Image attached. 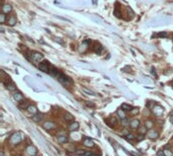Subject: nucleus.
<instances>
[{
  "instance_id": "6e6552de",
  "label": "nucleus",
  "mask_w": 173,
  "mask_h": 156,
  "mask_svg": "<svg viewBox=\"0 0 173 156\" xmlns=\"http://www.w3.org/2000/svg\"><path fill=\"white\" fill-rule=\"evenodd\" d=\"M12 96H13L14 100H16L17 102H21L22 100H24V94H22L21 92H19V91H14V93L12 94Z\"/></svg>"
},
{
  "instance_id": "412c9836",
  "label": "nucleus",
  "mask_w": 173,
  "mask_h": 156,
  "mask_svg": "<svg viewBox=\"0 0 173 156\" xmlns=\"http://www.w3.org/2000/svg\"><path fill=\"white\" fill-rule=\"evenodd\" d=\"M42 118H43V115H41V114L38 113L37 115H32V121H33V122L39 123V122H41V121L43 120Z\"/></svg>"
},
{
  "instance_id": "4468645a",
  "label": "nucleus",
  "mask_w": 173,
  "mask_h": 156,
  "mask_svg": "<svg viewBox=\"0 0 173 156\" xmlns=\"http://www.w3.org/2000/svg\"><path fill=\"white\" fill-rule=\"evenodd\" d=\"M68 129L70 131H72V132L77 131L79 129V123L78 122H71L68 126Z\"/></svg>"
},
{
  "instance_id": "2eb2a0df",
  "label": "nucleus",
  "mask_w": 173,
  "mask_h": 156,
  "mask_svg": "<svg viewBox=\"0 0 173 156\" xmlns=\"http://www.w3.org/2000/svg\"><path fill=\"white\" fill-rule=\"evenodd\" d=\"M11 10H12V7H11L10 4H8V3L3 4V6H2V12H3V13L7 14V13L11 12Z\"/></svg>"
},
{
  "instance_id": "a211bd4d",
  "label": "nucleus",
  "mask_w": 173,
  "mask_h": 156,
  "mask_svg": "<svg viewBox=\"0 0 173 156\" xmlns=\"http://www.w3.org/2000/svg\"><path fill=\"white\" fill-rule=\"evenodd\" d=\"M93 51L95 52V53H97V54L101 53V51H102V46H101L100 44H98V43H95L94 46H93Z\"/></svg>"
},
{
  "instance_id": "473e14b6",
  "label": "nucleus",
  "mask_w": 173,
  "mask_h": 156,
  "mask_svg": "<svg viewBox=\"0 0 173 156\" xmlns=\"http://www.w3.org/2000/svg\"><path fill=\"white\" fill-rule=\"evenodd\" d=\"M163 154L165 156H172V152H170V150H163Z\"/></svg>"
},
{
  "instance_id": "dca6fc26",
  "label": "nucleus",
  "mask_w": 173,
  "mask_h": 156,
  "mask_svg": "<svg viewBox=\"0 0 173 156\" xmlns=\"http://www.w3.org/2000/svg\"><path fill=\"white\" fill-rule=\"evenodd\" d=\"M26 111L30 113V114H31L32 115H37L38 113H39V111H38V107H36V106H33V105H31L30 107H28L27 108H26Z\"/></svg>"
},
{
  "instance_id": "e433bc0d",
  "label": "nucleus",
  "mask_w": 173,
  "mask_h": 156,
  "mask_svg": "<svg viewBox=\"0 0 173 156\" xmlns=\"http://www.w3.org/2000/svg\"><path fill=\"white\" fill-rule=\"evenodd\" d=\"M55 42L59 43V44H61V45H64V42H63L61 39H58V38H57V39H55Z\"/></svg>"
},
{
  "instance_id": "ea45409f",
  "label": "nucleus",
  "mask_w": 173,
  "mask_h": 156,
  "mask_svg": "<svg viewBox=\"0 0 173 156\" xmlns=\"http://www.w3.org/2000/svg\"><path fill=\"white\" fill-rule=\"evenodd\" d=\"M172 88H173V84H172Z\"/></svg>"
},
{
  "instance_id": "b1692460",
  "label": "nucleus",
  "mask_w": 173,
  "mask_h": 156,
  "mask_svg": "<svg viewBox=\"0 0 173 156\" xmlns=\"http://www.w3.org/2000/svg\"><path fill=\"white\" fill-rule=\"evenodd\" d=\"M64 120L67 121V122H73V120H74V117L71 115V114H69V113H65L64 115Z\"/></svg>"
},
{
  "instance_id": "1a4fd4ad",
  "label": "nucleus",
  "mask_w": 173,
  "mask_h": 156,
  "mask_svg": "<svg viewBox=\"0 0 173 156\" xmlns=\"http://www.w3.org/2000/svg\"><path fill=\"white\" fill-rule=\"evenodd\" d=\"M56 127H57L56 124L53 123V122H45V123L43 124V128H44L45 130H48V131H51V130L55 129Z\"/></svg>"
},
{
  "instance_id": "f03ea898",
  "label": "nucleus",
  "mask_w": 173,
  "mask_h": 156,
  "mask_svg": "<svg viewBox=\"0 0 173 156\" xmlns=\"http://www.w3.org/2000/svg\"><path fill=\"white\" fill-rule=\"evenodd\" d=\"M58 80L60 81V83H62L64 86H70V85H72V83H73V81L71 80V78H69L68 76H66V75H64V74H60V76L58 77Z\"/></svg>"
},
{
  "instance_id": "423d86ee",
  "label": "nucleus",
  "mask_w": 173,
  "mask_h": 156,
  "mask_svg": "<svg viewBox=\"0 0 173 156\" xmlns=\"http://www.w3.org/2000/svg\"><path fill=\"white\" fill-rule=\"evenodd\" d=\"M147 137L149 138V139H151V140H156L157 138L159 137V135H158V132H156V131H154L153 129H151V130H149L148 132H147Z\"/></svg>"
},
{
  "instance_id": "58836bf2",
  "label": "nucleus",
  "mask_w": 173,
  "mask_h": 156,
  "mask_svg": "<svg viewBox=\"0 0 173 156\" xmlns=\"http://www.w3.org/2000/svg\"><path fill=\"white\" fill-rule=\"evenodd\" d=\"M0 31H1V33H3L4 32V28L3 27H0Z\"/></svg>"
},
{
  "instance_id": "72a5a7b5",
  "label": "nucleus",
  "mask_w": 173,
  "mask_h": 156,
  "mask_svg": "<svg viewBox=\"0 0 173 156\" xmlns=\"http://www.w3.org/2000/svg\"><path fill=\"white\" fill-rule=\"evenodd\" d=\"M144 139H145V135L144 134H140V135H138V137H137V141H142Z\"/></svg>"
},
{
  "instance_id": "9d476101",
  "label": "nucleus",
  "mask_w": 173,
  "mask_h": 156,
  "mask_svg": "<svg viewBox=\"0 0 173 156\" xmlns=\"http://www.w3.org/2000/svg\"><path fill=\"white\" fill-rule=\"evenodd\" d=\"M76 153L81 156H97V154H94L92 151H86V150H78Z\"/></svg>"
},
{
  "instance_id": "4be33fe9",
  "label": "nucleus",
  "mask_w": 173,
  "mask_h": 156,
  "mask_svg": "<svg viewBox=\"0 0 173 156\" xmlns=\"http://www.w3.org/2000/svg\"><path fill=\"white\" fill-rule=\"evenodd\" d=\"M117 114H118V117L122 119V120H124V119H126V113H125V111L123 108H119V109H118L117 111Z\"/></svg>"
},
{
  "instance_id": "f704fd0d",
  "label": "nucleus",
  "mask_w": 173,
  "mask_h": 156,
  "mask_svg": "<svg viewBox=\"0 0 173 156\" xmlns=\"http://www.w3.org/2000/svg\"><path fill=\"white\" fill-rule=\"evenodd\" d=\"M151 73H152V75L155 77V78H157V73H156V70H155L154 68H152L151 69Z\"/></svg>"
},
{
  "instance_id": "a19ab883",
  "label": "nucleus",
  "mask_w": 173,
  "mask_h": 156,
  "mask_svg": "<svg viewBox=\"0 0 173 156\" xmlns=\"http://www.w3.org/2000/svg\"><path fill=\"white\" fill-rule=\"evenodd\" d=\"M34 156H37V155H34Z\"/></svg>"
},
{
  "instance_id": "c85d7f7f",
  "label": "nucleus",
  "mask_w": 173,
  "mask_h": 156,
  "mask_svg": "<svg viewBox=\"0 0 173 156\" xmlns=\"http://www.w3.org/2000/svg\"><path fill=\"white\" fill-rule=\"evenodd\" d=\"M139 114V108L138 107H134V108H132V111L130 112V115H136Z\"/></svg>"
},
{
  "instance_id": "393cba45",
  "label": "nucleus",
  "mask_w": 173,
  "mask_h": 156,
  "mask_svg": "<svg viewBox=\"0 0 173 156\" xmlns=\"http://www.w3.org/2000/svg\"><path fill=\"white\" fill-rule=\"evenodd\" d=\"M30 106H31V105H30V102H28L27 100H22L21 102H19L20 108H27Z\"/></svg>"
},
{
  "instance_id": "cd10ccee",
  "label": "nucleus",
  "mask_w": 173,
  "mask_h": 156,
  "mask_svg": "<svg viewBox=\"0 0 173 156\" xmlns=\"http://www.w3.org/2000/svg\"><path fill=\"white\" fill-rule=\"evenodd\" d=\"M153 37H155V38H166L167 33H158L153 34Z\"/></svg>"
},
{
  "instance_id": "7ed1b4c3",
  "label": "nucleus",
  "mask_w": 173,
  "mask_h": 156,
  "mask_svg": "<svg viewBox=\"0 0 173 156\" xmlns=\"http://www.w3.org/2000/svg\"><path fill=\"white\" fill-rule=\"evenodd\" d=\"M152 112H153V114L155 115H157V117H161V115H163V113H164V108L161 106H159V105H155L153 107V108H152Z\"/></svg>"
},
{
  "instance_id": "20e7f679",
  "label": "nucleus",
  "mask_w": 173,
  "mask_h": 156,
  "mask_svg": "<svg viewBox=\"0 0 173 156\" xmlns=\"http://www.w3.org/2000/svg\"><path fill=\"white\" fill-rule=\"evenodd\" d=\"M31 59L34 63H39L44 59V56H43V54L39 53V52H34V53L31 54Z\"/></svg>"
},
{
  "instance_id": "f257e3e1",
  "label": "nucleus",
  "mask_w": 173,
  "mask_h": 156,
  "mask_svg": "<svg viewBox=\"0 0 173 156\" xmlns=\"http://www.w3.org/2000/svg\"><path fill=\"white\" fill-rule=\"evenodd\" d=\"M22 140H24V135H22V133L20 132H16L14 134L11 135L10 139H9V143L11 145H17V144H19Z\"/></svg>"
},
{
  "instance_id": "c9c22d12",
  "label": "nucleus",
  "mask_w": 173,
  "mask_h": 156,
  "mask_svg": "<svg viewBox=\"0 0 173 156\" xmlns=\"http://www.w3.org/2000/svg\"><path fill=\"white\" fill-rule=\"evenodd\" d=\"M169 121H170V123L173 125V112H171L170 115H169Z\"/></svg>"
},
{
  "instance_id": "9b49d317",
  "label": "nucleus",
  "mask_w": 173,
  "mask_h": 156,
  "mask_svg": "<svg viewBox=\"0 0 173 156\" xmlns=\"http://www.w3.org/2000/svg\"><path fill=\"white\" fill-rule=\"evenodd\" d=\"M140 125H141V123H140V121L138 119H133L131 121V123H130V126H131L132 129H139Z\"/></svg>"
},
{
  "instance_id": "ddd939ff",
  "label": "nucleus",
  "mask_w": 173,
  "mask_h": 156,
  "mask_svg": "<svg viewBox=\"0 0 173 156\" xmlns=\"http://www.w3.org/2000/svg\"><path fill=\"white\" fill-rule=\"evenodd\" d=\"M4 84H5V87H6V89H8L10 91H15L16 90V85L12 81H10V80H9L8 82H5Z\"/></svg>"
},
{
  "instance_id": "4c0bfd02",
  "label": "nucleus",
  "mask_w": 173,
  "mask_h": 156,
  "mask_svg": "<svg viewBox=\"0 0 173 156\" xmlns=\"http://www.w3.org/2000/svg\"><path fill=\"white\" fill-rule=\"evenodd\" d=\"M86 105H87L88 107H94V105H93V103H90V102H87V103H86Z\"/></svg>"
},
{
  "instance_id": "5701e85b",
  "label": "nucleus",
  "mask_w": 173,
  "mask_h": 156,
  "mask_svg": "<svg viewBox=\"0 0 173 156\" xmlns=\"http://www.w3.org/2000/svg\"><path fill=\"white\" fill-rule=\"evenodd\" d=\"M8 25H10V26H14L15 25H16V17H14V16H10L9 18H8Z\"/></svg>"
},
{
  "instance_id": "2f4dec72",
  "label": "nucleus",
  "mask_w": 173,
  "mask_h": 156,
  "mask_svg": "<svg viewBox=\"0 0 173 156\" xmlns=\"http://www.w3.org/2000/svg\"><path fill=\"white\" fill-rule=\"evenodd\" d=\"M82 91L85 92L86 94H89V95H94V93L92 92L91 90H88V89H86V88H82Z\"/></svg>"
},
{
  "instance_id": "f3484780",
  "label": "nucleus",
  "mask_w": 173,
  "mask_h": 156,
  "mask_svg": "<svg viewBox=\"0 0 173 156\" xmlns=\"http://www.w3.org/2000/svg\"><path fill=\"white\" fill-rule=\"evenodd\" d=\"M57 141L61 143V144H64V143H67L68 142V137L64 134V135H59L57 137Z\"/></svg>"
},
{
  "instance_id": "6ab92c4d",
  "label": "nucleus",
  "mask_w": 173,
  "mask_h": 156,
  "mask_svg": "<svg viewBox=\"0 0 173 156\" xmlns=\"http://www.w3.org/2000/svg\"><path fill=\"white\" fill-rule=\"evenodd\" d=\"M106 123L108 124V126H110V127H115V126H118V121L115 118H110V119H108V121H106Z\"/></svg>"
},
{
  "instance_id": "c756f323",
  "label": "nucleus",
  "mask_w": 173,
  "mask_h": 156,
  "mask_svg": "<svg viewBox=\"0 0 173 156\" xmlns=\"http://www.w3.org/2000/svg\"><path fill=\"white\" fill-rule=\"evenodd\" d=\"M130 123H131V122H130V120H129V119H126V118L124 119V120H122V124H123L125 127H126L128 125H130Z\"/></svg>"
},
{
  "instance_id": "bb28decb",
  "label": "nucleus",
  "mask_w": 173,
  "mask_h": 156,
  "mask_svg": "<svg viewBox=\"0 0 173 156\" xmlns=\"http://www.w3.org/2000/svg\"><path fill=\"white\" fill-rule=\"evenodd\" d=\"M124 138L126 140H128V141H132V140L135 139V136H134V134H132V133H128L126 135L124 136Z\"/></svg>"
},
{
  "instance_id": "a878e982",
  "label": "nucleus",
  "mask_w": 173,
  "mask_h": 156,
  "mask_svg": "<svg viewBox=\"0 0 173 156\" xmlns=\"http://www.w3.org/2000/svg\"><path fill=\"white\" fill-rule=\"evenodd\" d=\"M120 108H123L125 112H131L133 107H132L130 105H126V103H123V105H122V107H120Z\"/></svg>"
},
{
  "instance_id": "0eeeda50",
  "label": "nucleus",
  "mask_w": 173,
  "mask_h": 156,
  "mask_svg": "<svg viewBox=\"0 0 173 156\" xmlns=\"http://www.w3.org/2000/svg\"><path fill=\"white\" fill-rule=\"evenodd\" d=\"M25 151H26V153H27L28 155H30V156H34V155H37V153H38L37 148L34 147V146H32V145L27 146Z\"/></svg>"
},
{
  "instance_id": "7c9ffc66",
  "label": "nucleus",
  "mask_w": 173,
  "mask_h": 156,
  "mask_svg": "<svg viewBox=\"0 0 173 156\" xmlns=\"http://www.w3.org/2000/svg\"><path fill=\"white\" fill-rule=\"evenodd\" d=\"M5 19H6V17H5V13H1V14H0V22H1V24H4Z\"/></svg>"
},
{
  "instance_id": "39448f33",
  "label": "nucleus",
  "mask_w": 173,
  "mask_h": 156,
  "mask_svg": "<svg viewBox=\"0 0 173 156\" xmlns=\"http://www.w3.org/2000/svg\"><path fill=\"white\" fill-rule=\"evenodd\" d=\"M39 70H42L45 73H50V70H51V66L47 62H42L41 64L39 65Z\"/></svg>"
},
{
  "instance_id": "f8f14e48",
  "label": "nucleus",
  "mask_w": 173,
  "mask_h": 156,
  "mask_svg": "<svg viewBox=\"0 0 173 156\" xmlns=\"http://www.w3.org/2000/svg\"><path fill=\"white\" fill-rule=\"evenodd\" d=\"M83 145L85 147H88V148H92V147H94V142L92 141L91 139H89V138H85V139L83 140Z\"/></svg>"
},
{
  "instance_id": "aec40b11",
  "label": "nucleus",
  "mask_w": 173,
  "mask_h": 156,
  "mask_svg": "<svg viewBox=\"0 0 173 156\" xmlns=\"http://www.w3.org/2000/svg\"><path fill=\"white\" fill-rule=\"evenodd\" d=\"M144 126H145V128L146 129H148V130H151L153 127H154V123L152 122L151 120H147L146 122H145V124H144Z\"/></svg>"
}]
</instances>
